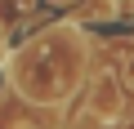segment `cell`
<instances>
[{"label":"cell","mask_w":134,"mask_h":129,"mask_svg":"<svg viewBox=\"0 0 134 129\" xmlns=\"http://www.w3.org/2000/svg\"><path fill=\"white\" fill-rule=\"evenodd\" d=\"M9 76H14V85H18V94L27 102H63V98H72L81 76H85L81 36L72 27H58V31H45V36L27 40L23 53H14V62H9Z\"/></svg>","instance_id":"cell-1"},{"label":"cell","mask_w":134,"mask_h":129,"mask_svg":"<svg viewBox=\"0 0 134 129\" xmlns=\"http://www.w3.org/2000/svg\"><path fill=\"white\" fill-rule=\"evenodd\" d=\"M36 5V0H0V27H5V22H14L18 14H27Z\"/></svg>","instance_id":"cell-2"},{"label":"cell","mask_w":134,"mask_h":129,"mask_svg":"<svg viewBox=\"0 0 134 129\" xmlns=\"http://www.w3.org/2000/svg\"><path fill=\"white\" fill-rule=\"evenodd\" d=\"M116 71H121V89H125V94H134V49H130V53H121Z\"/></svg>","instance_id":"cell-3"}]
</instances>
